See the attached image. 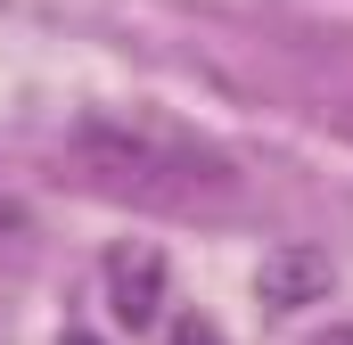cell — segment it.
Listing matches in <instances>:
<instances>
[{
  "label": "cell",
  "instance_id": "1",
  "mask_svg": "<svg viewBox=\"0 0 353 345\" xmlns=\"http://www.w3.org/2000/svg\"><path fill=\"white\" fill-rule=\"evenodd\" d=\"M74 165H83L90 189L107 197H132L148 214H214L239 197V165L197 140L189 124L157 115V107H107V115H83L66 132Z\"/></svg>",
  "mask_w": 353,
  "mask_h": 345
},
{
  "label": "cell",
  "instance_id": "2",
  "mask_svg": "<svg viewBox=\"0 0 353 345\" xmlns=\"http://www.w3.org/2000/svg\"><path fill=\"white\" fill-rule=\"evenodd\" d=\"M107 279H115V321L148 329V321H157V288H165V263L140 247V255H115V263H107Z\"/></svg>",
  "mask_w": 353,
  "mask_h": 345
},
{
  "label": "cell",
  "instance_id": "3",
  "mask_svg": "<svg viewBox=\"0 0 353 345\" xmlns=\"http://www.w3.org/2000/svg\"><path fill=\"white\" fill-rule=\"evenodd\" d=\"M312 288H329V263H321V255H304V247H288V255L263 271V304H279V313H296Z\"/></svg>",
  "mask_w": 353,
  "mask_h": 345
},
{
  "label": "cell",
  "instance_id": "4",
  "mask_svg": "<svg viewBox=\"0 0 353 345\" xmlns=\"http://www.w3.org/2000/svg\"><path fill=\"white\" fill-rule=\"evenodd\" d=\"M173 345H222V337H214V329H205V321H189V329H181Z\"/></svg>",
  "mask_w": 353,
  "mask_h": 345
},
{
  "label": "cell",
  "instance_id": "5",
  "mask_svg": "<svg viewBox=\"0 0 353 345\" xmlns=\"http://www.w3.org/2000/svg\"><path fill=\"white\" fill-rule=\"evenodd\" d=\"M312 345H353V321H337V329H321Z\"/></svg>",
  "mask_w": 353,
  "mask_h": 345
},
{
  "label": "cell",
  "instance_id": "6",
  "mask_svg": "<svg viewBox=\"0 0 353 345\" xmlns=\"http://www.w3.org/2000/svg\"><path fill=\"white\" fill-rule=\"evenodd\" d=\"M66 345H99V337H83V329H74V337H66Z\"/></svg>",
  "mask_w": 353,
  "mask_h": 345
}]
</instances>
